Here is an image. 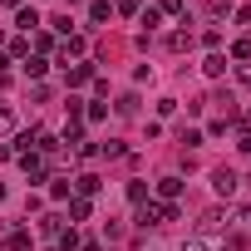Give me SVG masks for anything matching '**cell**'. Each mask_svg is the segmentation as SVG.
Returning a JSON list of instances; mask_svg holds the SVG:
<instances>
[{
    "instance_id": "obj_1",
    "label": "cell",
    "mask_w": 251,
    "mask_h": 251,
    "mask_svg": "<svg viewBox=\"0 0 251 251\" xmlns=\"http://www.w3.org/2000/svg\"><path fill=\"white\" fill-rule=\"evenodd\" d=\"M138 222H143V226H163V222H177V207H173V202H143V207H138Z\"/></svg>"
},
{
    "instance_id": "obj_2",
    "label": "cell",
    "mask_w": 251,
    "mask_h": 251,
    "mask_svg": "<svg viewBox=\"0 0 251 251\" xmlns=\"http://www.w3.org/2000/svg\"><path fill=\"white\" fill-rule=\"evenodd\" d=\"M212 187H217V192H222V197H231V192H236V187H241V177H236V173H231V168H212Z\"/></svg>"
},
{
    "instance_id": "obj_3",
    "label": "cell",
    "mask_w": 251,
    "mask_h": 251,
    "mask_svg": "<svg viewBox=\"0 0 251 251\" xmlns=\"http://www.w3.org/2000/svg\"><path fill=\"white\" fill-rule=\"evenodd\" d=\"M20 168H25V173H30V177H35V182H40V177H45V158H40V153H30V148H25V153H20Z\"/></svg>"
},
{
    "instance_id": "obj_4",
    "label": "cell",
    "mask_w": 251,
    "mask_h": 251,
    "mask_svg": "<svg viewBox=\"0 0 251 251\" xmlns=\"http://www.w3.org/2000/svg\"><path fill=\"white\" fill-rule=\"evenodd\" d=\"M79 54H84V40H79V35H64V45H59V59L69 64V59H79Z\"/></svg>"
},
{
    "instance_id": "obj_5",
    "label": "cell",
    "mask_w": 251,
    "mask_h": 251,
    "mask_svg": "<svg viewBox=\"0 0 251 251\" xmlns=\"http://www.w3.org/2000/svg\"><path fill=\"white\" fill-rule=\"evenodd\" d=\"M15 25L30 35V30H40V10H30V5H20V15H15Z\"/></svg>"
},
{
    "instance_id": "obj_6",
    "label": "cell",
    "mask_w": 251,
    "mask_h": 251,
    "mask_svg": "<svg viewBox=\"0 0 251 251\" xmlns=\"http://www.w3.org/2000/svg\"><path fill=\"white\" fill-rule=\"evenodd\" d=\"M177 192H182V177H158V197L163 202H173Z\"/></svg>"
},
{
    "instance_id": "obj_7",
    "label": "cell",
    "mask_w": 251,
    "mask_h": 251,
    "mask_svg": "<svg viewBox=\"0 0 251 251\" xmlns=\"http://www.w3.org/2000/svg\"><path fill=\"white\" fill-rule=\"evenodd\" d=\"M202 69H207L212 79H222V74H226V54H207V59H202Z\"/></svg>"
},
{
    "instance_id": "obj_8",
    "label": "cell",
    "mask_w": 251,
    "mask_h": 251,
    "mask_svg": "<svg viewBox=\"0 0 251 251\" xmlns=\"http://www.w3.org/2000/svg\"><path fill=\"white\" fill-rule=\"evenodd\" d=\"M40 236H45V241H59V236H64L59 217H45V222H40Z\"/></svg>"
},
{
    "instance_id": "obj_9",
    "label": "cell",
    "mask_w": 251,
    "mask_h": 251,
    "mask_svg": "<svg viewBox=\"0 0 251 251\" xmlns=\"http://www.w3.org/2000/svg\"><path fill=\"white\" fill-rule=\"evenodd\" d=\"M10 128H15V103L0 99V133H10Z\"/></svg>"
},
{
    "instance_id": "obj_10",
    "label": "cell",
    "mask_w": 251,
    "mask_h": 251,
    "mask_svg": "<svg viewBox=\"0 0 251 251\" xmlns=\"http://www.w3.org/2000/svg\"><path fill=\"white\" fill-rule=\"evenodd\" d=\"M187 45H192V35H187V30H173V35H168V50H173V54H177V50H187Z\"/></svg>"
},
{
    "instance_id": "obj_11",
    "label": "cell",
    "mask_w": 251,
    "mask_h": 251,
    "mask_svg": "<svg viewBox=\"0 0 251 251\" xmlns=\"http://www.w3.org/2000/svg\"><path fill=\"white\" fill-rule=\"evenodd\" d=\"M74 187H79V197H94V192H99V177H94V173H84Z\"/></svg>"
},
{
    "instance_id": "obj_12",
    "label": "cell",
    "mask_w": 251,
    "mask_h": 251,
    "mask_svg": "<svg viewBox=\"0 0 251 251\" xmlns=\"http://www.w3.org/2000/svg\"><path fill=\"white\" fill-rule=\"evenodd\" d=\"M118 113L133 118V113H138V94H123V99H118Z\"/></svg>"
},
{
    "instance_id": "obj_13",
    "label": "cell",
    "mask_w": 251,
    "mask_h": 251,
    "mask_svg": "<svg viewBox=\"0 0 251 251\" xmlns=\"http://www.w3.org/2000/svg\"><path fill=\"white\" fill-rule=\"evenodd\" d=\"M79 84H89V64H74L69 69V89H79Z\"/></svg>"
},
{
    "instance_id": "obj_14",
    "label": "cell",
    "mask_w": 251,
    "mask_h": 251,
    "mask_svg": "<svg viewBox=\"0 0 251 251\" xmlns=\"http://www.w3.org/2000/svg\"><path fill=\"white\" fill-rule=\"evenodd\" d=\"M69 217L84 222V217H89V197H74V202H69Z\"/></svg>"
},
{
    "instance_id": "obj_15",
    "label": "cell",
    "mask_w": 251,
    "mask_h": 251,
    "mask_svg": "<svg viewBox=\"0 0 251 251\" xmlns=\"http://www.w3.org/2000/svg\"><path fill=\"white\" fill-rule=\"evenodd\" d=\"M222 222H226V217H222V212H207V217H202V222H197V226H202V231H222Z\"/></svg>"
},
{
    "instance_id": "obj_16",
    "label": "cell",
    "mask_w": 251,
    "mask_h": 251,
    "mask_svg": "<svg viewBox=\"0 0 251 251\" xmlns=\"http://www.w3.org/2000/svg\"><path fill=\"white\" fill-rule=\"evenodd\" d=\"M89 15H94V20H108V15H113V5H108V0H94Z\"/></svg>"
},
{
    "instance_id": "obj_17",
    "label": "cell",
    "mask_w": 251,
    "mask_h": 251,
    "mask_svg": "<svg viewBox=\"0 0 251 251\" xmlns=\"http://www.w3.org/2000/svg\"><path fill=\"white\" fill-rule=\"evenodd\" d=\"M158 15H182V0H158Z\"/></svg>"
},
{
    "instance_id": "obj_18",
    "label": "cell",
    "mask_w": 251,
    "mask_h": 251,
    "mask_svg": "<svg viewBox=\"0 0 251 251\" xmlns=\"http://www.w3.org/2000/svg\"><path fill=\"white\" fill-rule=\"evenodd\" d=\"M207 10H212V15H231L236 5H231V0H207Z\"/></svg>"
},
{
    "instance_id": "obj_19",
    "label": "cell",
    "mask_w": 251,
    "mask_h": 251,
    "mask_svg": "<svg viewBox=\"0 0 251 251\" xmlns=\"http://www.w3.org/2000/svg\"><path fill=\"white\" fill-rule=\"evenodd\" d=\"M128 197H133V202L143 207V202H148V187H143V182H128Z\"/></svg>"
},
{
    "instance_id": "obj_20",
    "label": "cell",
    "mask_w": 251,
    "mask_h": 251,
    "mask_svg": "<svg viewBox=\"0 0 251 251\" xmlns=\"http://www.w3.org/2000/svg\"><path fill=\"white\" fill-rule=\"evenodd\" d=\"M231 54H236V59L246 64V59H251V40H236V45H231Z\"/></svg>"
},
{
    "instance_id": "obj_21",
    "label": "cell",
    "mask_w": 251,
    "mask_h": 251,
    "mask_svg": "<svg viewBox=\"0 0 251 251\" xmlns=\"http://www.w3.org/2000/svg\"><path fill=\"white\" fill-rule=\"evenodd\" d=\"M236 84H241V89H251V64H236Z\"/></svg>"
},
{
    "instance_id": "obj_22",
    "label": "cell",
    "mask_w": 251,
    "mask_h": 251,
    "mask_svg": "<svg viewBox=\"0 0 251 251\" xmlns=\"http://www.w3.org/2000/svg\"><path fill=\"white\" fill-rule=\"evenodd\" d=\"M118 10L123 15H138V0H118Z\"/></svg>"
},
{
    "instance_id": "obj_23",
    "label": "cell",
    "mask_w": 251,
    "mask_h": 251,
    "mask_svg": "<svg viewBox=\"0 0 251 251\" xmlns=\"http://www.w3.org/2000/svg\"><path fill=\"white\" fill-rule=\"evenodd\" d=\"M182 251H207V246H202V236H192V241H182Z\"/></svg>"
},
{
    "instance_id": "obj_24",
    "label": "cell",
    "mask_w": 251,
    "mask_h": 251,
    "mask_svg": "<svg viewBox=\"0 0 251 251\" xmlns=\"http://www.w3.org/2000/svg\"><path fill=\"white\" fill-rule=\"evenodd\" d=\"M5 5H25V0H5Z\"/></svg>"
}]
</instances>
